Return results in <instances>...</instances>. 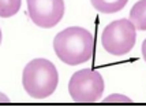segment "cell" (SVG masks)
Segmentation results:
<instances>
[{"label":"cell","instance_id":"2","mask_svg":"<svg viewBox=\"0 0 146 107\" xmlns=\"http://www.w3.org/2000/svg\"><path fill=\"white\" fill-rule=\"evenodd\" d=\"M59 74L56 66L44 58H37L27 63L22 73V84L26 94L33 99H45L57 88Z\"/></svg>","mask_w":146,"mask_h":107},{"label":"cell","instance_id":"7","mask_svg":"<svg viewBox=\"0 0 146 107\" xmlns=\"http://www.w3.org/2000/svg\"><path fill=\"white\" fill-rule=\"evenodd\" d=\"M127 1L128 0H90L92 6L96 8V11L102 14L117 13L127 4Z\"/></svg>","mask_w":146,"mask_h":107},{"label":"cell","instance_id":"9","mask_svg":"<svg viewBox=\"0 0 146 107\" xmlns=\"http://www.w3.org/2000/svg\"><path fill=\"white\" fill-rule=\"evenodd\" d=\"M131 99L128 96H124V95L120 94H113V95H109L108 98L104 100V103H131Z\"/></svg>","mask_w":146,"mask_h":107},{"label":"cell","instance_id":"6","mask_svg":"<svg viewBox=\"0 0 146 107\" xmlns=\"http://www.w3.org/2000/svg\"><path fill=\"white\" fill-rule=\"evenodd\" d=\"M130 21L135 29L146 30V0H139L133 6L130 11Z\"/></svg>","mask_w":146,"mask_h":107},{"label":"cell","instance_id":"3","mask_svg":"<svg viewBox=\"0 0 146 107\" xmlns=\"http://www.w3.org/2000/svg\"><path fill=\"white\" fill-rule=\"evenodd\" d=\"M137 29L130 19L121 18L111 22L101 34V44L111 55H126L134 48Z\"/></svg>","mask_w":146,"mask_h":107},{"label":"cell","instance_id":"4","mask_svg":"<svg viewBox=\"0 0 146 107\" xmlns=\"http://www.w3.org/2000/svg\"><path fill=\"white\" fill-rule=\"evenodd\" d=\"M104 87V78L100 71L93 69H82L71 76L68 92L74 102L94 103L102 96Z\"/></svg>","mask_w":146,"mask_h":107},{"label":"cell","instance_id":"1","mask_svg":"<svg viewBox=\"0 0 146 107\" xmlns=\"http://www.w3.org/2000/svg\"><path fill=\"white\" fill-rule=\"evenodd\" d=\"M53 50L63 63L76 66L92 59L94 51V38L85 28L71 26L55 36Z\"/></svg>","mask_w":146,"mask_h":107},{"label":"cell","instance_id":"10","mask_svg":"<svg viewBox=\"0 0 146 107\" xmlns=\"http://www.w3.org/2000/svg\"><path fill=\"white\" fill-rule=\"evenodd\" d=\"M0 103H8V96L0 92Z\"/></svg>","mask_w":146,"mask_h":107},{"label":"cell","instance_id":"11","mask_svg":"<svg viewBox=\"0 0 146 107\" xmlns=\"http://www.w3.org/2000/svg\"><path fill=\"white\" fill-rule=\"evenodd\" d=\"M142 57H143V59H145V62H146V38H145V41L142 43Z\"/></svg>","mask_w":146,"mask_h":107},{"label":"cell","instance_id":"12","mask_svg":"<svg viewBox=\"0 0 146 107\" xmlns=\"http://www.w3.org/2000/svg\"><path fill=\"white\" fill-rule=\"evenodd\" d=\"M0 43H1V30H0Z\"/></svg>","mask_w":146,"mask_h":107},{"label":"cell","instance_id":"8","mask_svg":"<svg viewBox=\"0 0 146 107\" xmlns=\"http://www.w3.org/2000/svg\"><path fill=\"white\" fill-rule=\"evenodd\" d=\"M21 0H0V17L10 18L19 11Z\"/></svg>","mask_w":146,"mask_h":107},{"label":"cell","instance_id":"5","mask_svg":"<svg viewBox=\"0 0 146 107\" xmlns=\"http://www.w3.org/2000/svg\"><path fill=\"white\" fill-rule=\"evenodd\" d=\"M26 3L30 19L44 29L56 26L64 15V0H26Z\"/></svg>","mask_w":146,"mask_h":107}]
</instances>
